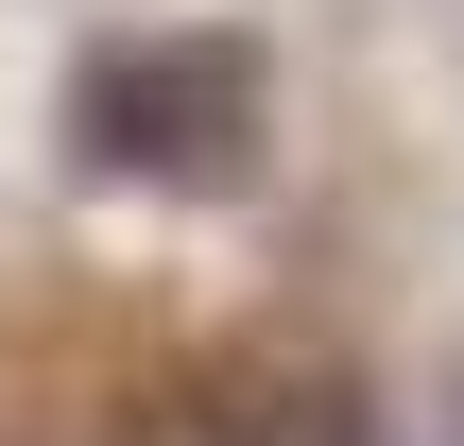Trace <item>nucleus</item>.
<instances>
[{"label":"nucleus","instance_id":"1","mask_svg":"<svg viewBox=\"0 0 464 446\" xmlns=\"http://www.w3.org/2000/svg\"><path fill=\"white\" fill-rule=\"evenodd\" d=\"M276 138V69L258 34H121L69 69V155L121 189H224Z\"/></svg>","mask_w":464,"mask_h":446},{"label":"nucleus","instance_id":"2","mask_svg":"<svg viewBox=\"0 0 464 446\" xmlns=\"http://www.w3.org/2000/svg\"><path fill=\"white\" fill-rule=\"evenodd\" d=\"M189 430L207 446H379V395H362L344 361H241Z\"/></svg>","mask_w":464,"mask_h":446}]
</instances>
